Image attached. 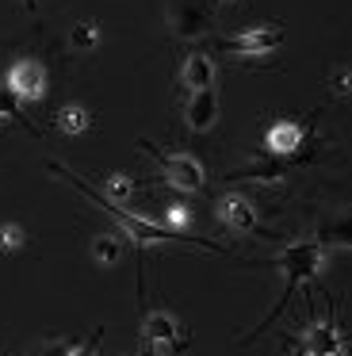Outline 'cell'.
Wrapping results in <instances>:
<instances>
[{
	"label": "cell",
	"mask_w": 352,
	"mask_h": 356,
	"mask_svg": "<svg viewBox=\"0 0 352 356\" xmlns=\"http://www.w3.org/2000/svg\"><path fill=\"white\" fill-rule=\"evenodd\" d=\"M31 356H73V341H61V337L38 341V345L31 348Z\"/></svg>",
	"instance_id": "18"
},
{
	"label": "cell",
	"mask_w": 352,
	"mask_h": 356,
	"mask_svg": "<svg viewBox=\"0 0 352 356\" xmlns=\"http://www.w3.org/2000/svg\"><path fill=\"white\" fill-rule=\"evenodd\" d=\"M230 58H268L283 47V31L280 24H260V27H249V31H237L230 39L218 42Z\"/></svg>",
	"instance_id": "3"
},
{
	"label": "cell",
	"mask_w": 352,
	"mask_h": 356,
	"mask_svg": "<svg viewBox=\"0 0 352 356\" xmlns=\"http://www.w3.org/2000/svg\"><path fill=\"white\" fill-rule=\"evenodd\" d=\"M142 341H145V348L168 353V348L180 341V322H176L168 310H150L145 322H142Z\"/></svg>",
	"instance_id": "8"
},
{
	"label": "cell",
	"mask_w": 352,
	"mask_h": 356,
	"mask_svg": "<svg viewBox=\"0 0 352 356\" xmlns=\"http://www.w3.org/2000/svg\"><path fill=\"white\" fill-rule=\"evenodd\" d=\"M104 195L107 203H115V207H127L130 203V195H134V184H130V177L127 172H107L104 177Z\"/></svg>",
	"instance_id": "14"
},
{
	"label": "cell",
	"mask_w": 352,
	"mask_h": 356,
	"mask_svg": "<svg viewBox=\"0 0 352 356\" xmlns=\"http://www.w3.org/2000/svg\"><path fill=\"white\" fill-rule=\"evenodd\" d=\"M142 356H165V353H157V348H142Z\"/></svg>",
	"instance_id": "22"
},
{
	"label": "cell",
	"mask_w": 352,
	"mask_h": 356,
	"mask_svg": "<svg viewBox=\"0 0 352 356\" xmlns=\"http://www.w3.org/2000/svg\"><path fill=\"white\" fill-rule=\"evenodd\" d=\"M214 119H218V92H214V88L191 92L188 104H184V127H188L191 134H207L214 127Z\"/></svg>",
	"instance_id": "7"
},
{
	"label": "cell",
	"mask_w": 352,
	"mask_h": 356,
	"mask_svg": "<svg viewBox=\"0 0 352 356\" xmlns=\"http://www.w3.org/2000/svg\"><path fill=\"white\" fill-rule=\"evenodd\" d=\"M142 149H150V154L157 157L161 172H165V180H168L173 188H180V192H203L207 169L199 165V157L184 154V149H176V154H165V149H157L153 142H142Z\"/></svg>",
	"instance_id": "2"
},
{
	"label": "cell",
	"mask_w": 352,
	"mask_h": 356,
	"mask_svg": "<svg viewBox=\"0 0 352 356\" xmlns=\"http://www.w3.org/2000/svg\"><path fill=\"white\" fill-rule=\"evenodd\" d=\"M303 138H306V127L303 123H291V119H280L264 131V149L272 157H295L303 149Z\"/></svg>",
	"instance_id": "9"
},
{
	"label": "cell",
	"mask_w": 352,
	"mask_h": 356,
	"mask_svg": "<svg viewBox=\"0 0 352 356\" xmlns=\"http://www.w3.org/2000/svg\"><path fill=\"white\" fill-rule=\"evenodd\" d=\"M15 123L27 127V131H35V127H31V119H27V111H23V104L12 96V88L0 85V127H15Z\"/></svg>",
	"instance_id": "13"
},
{
	"label": "cell",
	"mask_w": 352,
	"mask_h": 356,
	"mask_svg": "<svg viewBox=\"0 0 352 356\" xmlns=\"http://www.w3.org/2000/svg\"><path fill=\"white\" fill-rule=\"evenodd\" d=\"M27 4H35V0H27Z\"/></svg>",
	"instance_id": "24"
},
{
	"label": "cell",
	"mask_w": 352,
	"mask_h": 356,
	"mask_svg": "<svg viewBox=\"0 0 352 356\" xmlns=\"http://www.w3.org/2000/svg\"><path fill=\"white\" fill-rule=\"evenodd\" d=\"M161 226H168V230H188V207H184V203H168Z\"/></svg>",
	"instance_id": "19"
},
{
	"label": "cell",
	"mask_w": 352,
	"mask_h": 356,
	"mask_svg": "<svg viewBox=\"0 0 352 356\" xmlns=\"http://www.w3.org/2000/svg\"><path fill=\"white\" fill-rule=\"evenodd\" d=\"M69 47L73 50H96L99 47V27L92 19H81V24L69 31Z\"/></svg>",
	"instance_id": "16"
},
{
	"label": "cell",
	"mask_w": 352,
	"mask_h": 356,
	"mask_svg": "<svg viewBox=\"0 0 352 356\" xmlns=\"http://www.w3.org/2000/svg\"><path fill=\"white\" fill-rule=\"evenodd\" d=\"M23 245H27V230H23L19 222H4V226H0V249H4V253H19Z\"/></svg>",
	"instance_id": "17"
},
{
	"label": "cell",
	"mask_w": 352,
	"mask_h": 356,
	"mask_svg": "<svg viewBox=\"0 0 352 356\" xmlns=\"http://www.w3.org/2000/svg\"><path fill=\"white\" fill-rule=\"evenodd\" d=\"M333 92H337V96L349 92V70H337V73H333Z\"/></svg>",
	"instance_id": "21"
},
{
	"label": "cell",
	"mask_w": 352,
	"mask_h": 356,
	"mask_svg": "<svg viewBox=\"0 0 352 356\" xmlns=\"http://www.w3.org/2000/svg\"><path fill=\"white\" fill-rule=\"evenodd\" d=\"M180 85L191 88V92H199V88H211V85H214V62H211V54H203V50H191V54L184 58Z\"/></svg>",
	"instance_id": "11"
},
{
	"label": "cell",
	"mask_w": 352,
	"mask_h": 356,
	"mask_svg": "<svg viewBox=\"0 0 352 356\" xmlns=\"http://www.w3.org/2000/svg\"><path fill=\"white\" fill-rule=\"evenodd\" d=\"M326 261H329V241H321V238H314V241H295V245L283 249L280 261H275V264H280V272H283V287H280V295H275L272 310L260 318V325H257L253 333H264L268 325H272L275 318H280L283 310L291 307V295H295L303 284H310V280L321 276Z\"/></svg>",
	"instance_id": "1"
},
{
	"label": "cell",
	"mask_w": 352,
	"mask_h": 356,
	"mask_svg": "<svg viewBox=\"0 0 352 356\" xmlns=\"http://www.w3.org/2000/svg\"><path fill=\"white\" fill-rule=\"evenodd\" d=\"M54 127H58L61 134H69V138H77V134H84L92 127V115L81 104H65V108H58V115H54Z\"/></svg>",
	"instance_id": "12"
},
{
	"label": "cell",
	"mask_w": 352,
	"mask_h": 356,
	"mask_svg": "<svg viewBox=\"0 0 352 356\" xmlns=\"http://www.w3.org/2000/svg\"><path fill=\"white\" fill-rule=\"evenodd\" d=\"M211 0H173L168 4V27L176 39H199L211 31Z\"/></svg>",
	"instance_id": "5"
},
{
	"label": "cell",
	"mask_w": 352,
	"mask_h": 356,
	"mask_svg": "<svg viewBox=\"0 0 352 356\" xmlns=\"http://www.w3.org/2000/svg\"><path fill=\"white\" fill-rule=\"evenodd\" d=\"M8 88H12V96L19 104H35L42 100L46 92H50V73H46L42 62H35V58H19V62L8 70Z\"/></svg>",
	"instance_id": "4"
},
{
	"label": "cell",
	"mask_w": 352,
	"mask_h": 356,
	"mask_svg": "<svg viewBox=\"0 0 352 356\" xmlns=\"http://www.w3.org/2000/svg\"><path fill=\"white\" fill-rule=\"evenodd\" d=\"M88 249H92V261L96 264H115L122 257V238L119 234H96Z\"/></svg>",
	"instance_id": "15"
},
{
	"label": "cell",
	"mask_w": 352,
	"mask_h": 356,
	"mask_svg": "<svg viewBox=\"0 0 352 356\" xmlns=\"http://www.w3.org/2000/svg\"><path fill=\"white\" fill-rule=\"evenodd\" d=\"M218 4H241V0H218Z\"/></svg>",
	"instance_id": "23"
},
{
	"label": "cell",
	"mask_w": 352,
	"mask_h": 356,
	"mask_svg": "<svg viewBox=\"0 0 352 356\" xmlns=\"http://www.w3.org/2000/svg\"><path fill=\"white\" fill-rule=\"evenodd\" d=\"M341 330H337V322L329 318V322L321 325H310V330L298 337V356H337L341 353Z\"/></svg>",
	"instance_id": "10"
},
{
	"label": "cell",
	"mask_w": 352,
	"mask_h": 356,
	"mask_svg": "<svg viewBox=\"0 0 352 356\" xmlns=\"http://www.w3.org/2000/svg\"><path fill=\"white\" fill-rule=\"evenodd\" d=\"M214 215H218V222L226 226V230H234V234H257V230H260L257 207H253L245 195H237V192L218 195V203H214Z\"/></svg>",
	"instance_id": "6"
},
{
	"label": "cell",
	"mask_w": 352,
	"mask_h": 356,
	"mask_svg": "<svg viewBox=\"0 0 352 356\" xmlns=\"http://www.w3.org/2000/svg\"><path fill=\"white\" fill-rule=\"evenodd\" d=\"M99 341H104V330H92L88 341L73 345V356H96V353H99Z\"/></svg>",
	"instance_id": "20"
}]
</instances>
